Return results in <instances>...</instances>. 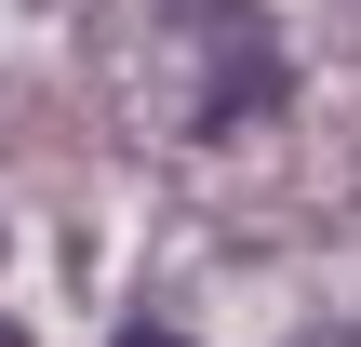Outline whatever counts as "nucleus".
<instances>
[{
	"instance_id": "nucleus-2",
	"label": "nucleus",
	"mask_w": 361,
	"mask_h": 347,
	"mask_svg": "<svg viewBox=\"0 0 361 347\" xmlns=\"http://www.w3.org/2000/svg\"><path fill=\"white\" fill-rule=\"evenodd\" d=\"M121 347H188V334H174V321H121Z\"/></svg>"
},
{
	"instance_id": "nucleus-3",
	"label": "nucleus",
	"mask_w": 361,
	"mask_h": 347,
	"mask_svg": "<svg viewBox=\"0 0 361 347\" xmlns=\"http://www.w3.org/2000/svg\"><path fill=\"white\" fill-rule=\"evenodd\" d=\"M0 347H27V334H13V321H0Z\"/></svg>"
},
{
	"instance_id": "nucleus-1",
	"label": "nucleus",
	"mask_w": 361,
	"mask_h": 347,
	"mask_svg": "<svg viewBox=\"0 0 361 347\" xmlns=\"http://www.w3.org/2000/svg\"><path fill=\"white\" fill-rule=\"evenodd\" d=\"M161 27L188 40V134H241V120H268L281 107V40H268V13L255 0H161Z\"/></svg>"
}]
</instances>
